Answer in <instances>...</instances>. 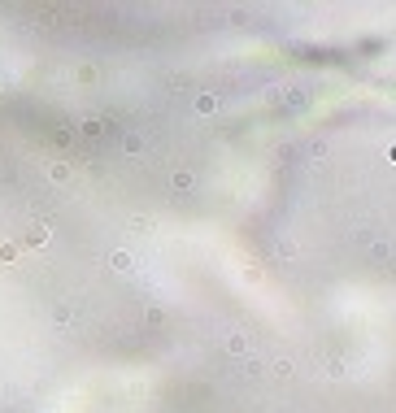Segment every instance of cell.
I'll use <instances>...</instances> for the list:
<instances>
[{
	"instance_id": "1",
	"label": "cell",
	"mask_w": 396,
	"mask_h": 413,
	"mask_svg": "<svg viewBox=\"0 0 396 413\" xmlns=\"http://www.w3.org/2000/svg\"><path fill=\"white\" fill-rule=\"evenodd\" d=\"M109 265H114L118 274H131L135 270V261H131V252H109Z\"/></svg>"
},
{
	"instance_id": "2",
	"label": "cell",
	"mask_w": 396,
	"mask_h": 413,
	"mask_svg": "<svg viewBox=\"0 0 396 413\" xmlns=\"http://www.w3.org/2000/svg\"><path fill=\"white\" fill-rule=\"evenodd\" d=\"M170 183H174V191H192V183H196V179H192L187 170H179V174H174Z\"/></svg>"
},
{
	"instance_id": "3",
	"label": "cell",
	"mask_w": 396,
	"mask_h": 413,
	"mask_svg": "<svg viewBox=\"0 0 396 413\" xmlns=\"http://www.w3.org/2000/svg\"><path fill=\"white\" fill-rule=\"evenodd\" d=\"M31 244H48V226H44V222L31 226Z\"/></svg>"
},
{
	"instance_id": "4",
	"label": "cell",
	"mask_w": 396,
	"mask_h": 413,
	"mask_svg": "<svg viewBox=\"0 0 396 413\" xmlns=\"http://www.w3.org/2000/svg\"><path fill=\"white\" fill-rule=\"evenodd\" d=\"M196 109H200V113H214L218 100H214V96H200V100H196Z\"/></svg>"
},
{
	"instance_id": "5",
	"label": "cell",
	"mask_w": 396,
	"mask_h": 413,
	"mask_svg": "<svg viewBox=\"0 0 396 413\" xmlns=\"http://www.w3.org/2000/svg\"><path fill=\"white\" fill-rule=\"evenodd\" d=\"M227 348H231V352H244L248 344H244V335H231V339H227Z\"/></svg>"
}]
</instances>
